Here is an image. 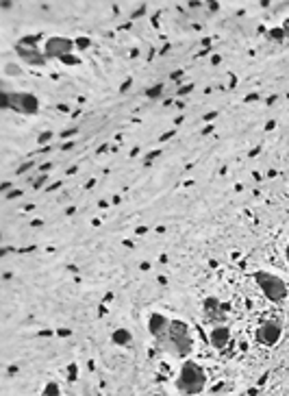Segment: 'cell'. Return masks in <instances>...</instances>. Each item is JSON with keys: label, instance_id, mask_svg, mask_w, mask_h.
Masks as SVG:
<instances>
[{"label": "cell", "instance_id": "obj_1", "mask_svg": "<svg viewBox=\"0 0 289 396\" xmlns=\"http://www.w3.org/2000/svg\"><path fill=\"white\" fill-rule=\"evenodd\" d=\"M194 335H191V329L185 320L174 318L170 324V333H167V339L161 344V350H165L170 357L176 359H187L191 353H194Z\"/></svg>", "mask_w": 289, "mask_h": 396}, {"label": "cell", "instance_id": "obj_2", "mask_svg": "<svg viewBox=\"0 0 289 396\" xmlns=\"http://www.w3.org/2000/svg\"><path fill=\"white\" fill-rule=\"evenodd\" d=\"M207 381H209V377H207L205 368L187 359V362H183L179 374H176V390L185 396H198L205 392Z\"/></svg>", "mask_w": 289, "mask_h": 396}, {"label": "cell", "instance_id": "obj_3", "mask_svg": "<svg viewBox=\"0 0 289 396\" xmlns=\"http://www.w3.org/2000/svg\"><path fill=\"white\" fill-rule=\"evenodd\" d=\"M252 277H255V283L263 292V296H265L270 303L281 305V303H285L289 298L287 283L283 281L278 274H272V272H265V270H257Z\"/></svg>", "mask_w": 289, "mask_h": 396}, {"label": "cell", "instance_id": "obj_4", "mask_svg": "<svg viewBox=\"0 0 289 396\" xmlns=\"http://www.w3.org/2000/svg\"><path fill=\"white\" fill-rule=\"evenodd\" d=\"M0 107L2 109H11L15 113L22 115H35L39 111V98L30 91H2L0 96Z\"/></svg>", "mask_w": 289, "mask_h": 396}, {"label": "cell", "instance_id": "obj_5", "mask_svg": "<svg viewBox=\"0 0 289 396\" xmlns=\"http://www.w3.org/2000/svg\"><path fill=\"white\" fill-rule=\"evenodd\" d=\"M255 338L261 346L265 348H272L281 342L283 338V322L281 320H274V318H267L263 322H259L257 331H255Z\"/></svg>", "mask_w": 289, "mask_h": 396}, {"label": "cell", "instance_id": "obj_6", "mask_svg": "<svg viewBox=\"0 0 289 396\" xmlns=\"http://www.w3.org/2000/svg\"><path fill=\"white\" fill-rule=\"evenodd\" d=\"M15 53H18V57L22 61H26V63H30V65H37V68H42V65L46 63L44 50L37 48V35L22 37L20 39V44L15 46Z\"/></svg>", "mask_w": 289, "mask_h": 396}, {"label": "cell", "instance_id": "obj_7", "mask_svg": "<svg viewBox=\"0 0 289 396\" xmlns=\"http://www.w3.org/2000/svg\"><path fill=\"white\" fill-rule=\"evenodd\" d=\"M76 42L70 37H61V35H54V37H48L44 44V55L46 59H61L65 61L68 57H72Z\"/></svg>", "mask_w": 289, "mask_h": 396}, {"label": "cell", "instance_id": "obj_8", "mask_svg": "<svg viewBox=\"0 0 289 396\" xmlns=\"http://www.w3.org/2000/svg\"><path fill=\"white\" fill-rule=\"evenodd\" d=\"M202 313H205L207 322H211L213 327H215V324H226L228 307H224V305L220 303V298L209 296V298H205V303H202Z\"/></svg>", "mask_w": 289, "mask_h": 396}, {"label": "cell", "instance_id": "obj_9", "mask_svg": "<svg viewBox=\"0 0 289 396\" xmlns=\"http://www.w3.org/2000/svg\"><path fill=\"white\" fill-rule=\"evenodd\" d=\"M170 324H172V320L167 318V316H163V313H150V318H148V331H150V335H152V339L157 342V346L161 348V344L167 339V333H170Z\"/></svg>", "mask_w": 289, "mask_h": 396}, {"label": "cell", "instance_id": "obj_10", "mask_svg": "<svg viewBox=\"0 0 289 396\" xmlns=\"http://www.w3.org/2000/svg\"><path fill=\"white\" fill-rule=\"evenodd\" d=\"M209 342L215 350H222L231 344V327L228 324H215L209 331Z\"/></svg>", "mask_w": 289, "mask_h": 396}, {"label": "cell", "instance_id": "obj_11", "mask_svg": "<svg viewBox=\"0 0 289 396\" xmlns=\"http://www.w3.org/2000/svg\"><path fill=\"white\" fill-rule=\"evenodd\" d=\"M111 342H113L115 346H131V344H133V333H131L126 327H118L113 333H111Z\"/></svg>", "mask_w": 289, "mask_h": 396}, {"label": "cell", "instance_id": "obj_12", "mask_svg": "<svg viewBox=\"0 0 289 396\" xmlns=\"http://www.w3.org/2000/svg\"><path fill=\"white\" fill-rule=\"evenodd\" d=\"M39 396H63V394H61L59 383H54V381H48V383L44 385V390H42V394H39Z\"/></svg>", "mask_w": 289, "mask_h": 396}, {"label": "cell", "instance_id": "obj_13", "mask_svg": "<svg viewBox=\"0 0 289 396\" xmlns=\"http://www.w3.org/2000/svg\"><path fill=\"white\" fill-rule=\"evenodd\" d=\"M146 94V98H159L161 94H163V83H157V85H152V87H148L144 91Z\"/></svg>", "mask_w": 289, "mask_h": 396}, {"label": "cell", "instance_id": "obj_14", "mask_svg": "<svg viewBox=\"0 0 289 396\" xmlns=\"http://www.w3.org/2000/svg\"><path fill=\"white\" fill-rule=\"evenodd\" d=\"M270 37L276 39V42H283L287 35H285V30H283V27H276V28H270Z\"/></svg>", "mask_w": 289, "mask_h": 396}, {"label": "cell", "instance_id": "obj_15", "mask_svg": "<svg viewBox=\"0 0 289 396\" xmlns=\"http://www.w3.org/2000/svg\"><path fill=\"white\" fill-rule=\"evenodd\" d=\"M4 72H7V74H22V70L15 68V63H7V65H4Z\"/></svg>", "mask_w": 289, "mask_h": 396}, {"label": "cell", "instance_id": "obj_16", "mask_svg": "<svg viewBox=\"0 0 289 396\" xmlns=\"http://www.w3.org/2000/svg\"><path fill=\"white\" fill-rule=\"evenodd\" d=\"M74 42H76V46H80V50L89 48V39H85V37H80V39H74Z\"/></svg>", "mask_w": 289, "mask_h": 396}, {"label": "cell", "instance_id": "obj_17", "mask_svg": "<svg viewBox=\"0 0 289 396\" xmlns=\"http://www.w3.org/2000/svg\"><path fill=\"white\" fill-rule=\"evenodd\" d=\"M46 179H48V176H46V174H42V176H39V179L33 183V185H35V190H39V187H42L44 183H46Z\"/></svg>", "mask_w": 289, "mask_h": 396}, {"label": "cell", "instance_id": "obj_18", "mask_svg": "<svg viewBox=\"0 0 289 396\" xmlns=\"http://www.w3.org/2000/svg\"><path fill=\"white\" fill-rule=\"evenodd\" d=\"M50 137H53V133H42V137H39V144H44V141H48Z\"/></svg>", "mask_w": 289, "mask_h": 396}, {"label": "cell", "instance_id": "obj_19", "mask_svg": "<svg viewBox=\"0 0 289 396\" xmlns=\"http://www.w3.org/2000/svg\"><path fill=\"white\" fill-rule=\"evenodd\" d=\"M283 30H285V35L289 37V18L285 20V22H283Z\"/></svg>", "mask_w": 289, "mask_h": 396}, {"label": "cell", "instance_id": "obj_20", "mask_svg": "<svg viewBox=\"0 0 289 396\" xmlns=\"http://www.w3.org/2000/svg\"><path fill=\"white\" fill-rule=\"evenodd\" d=\"M20 194H22V192H20V190H15V192H9L7 198H15V196H20Z\"/></svg>", "mask_w": 289, "mask_h": 396}, {"label": "cell", "instance_id": "obj_21", "mask_svg": "<svg viewBox=\"0 0 289 396\" xmlns=\"http://www.w3.org/2000/svg\"><path fill=\"white\" fill-rule=\"evenodd\" d=\"M191 89H194V85H187V87L181 89V94H187V91H191Z\"/></svg>", "mask_w": 289, "mask_h": 396}, {"label": "cell", "instance_id": "obj_22", "mask_svg": "<svg viewBox=\"0 0 289 396\" xmlns=\"http://www.w3.org/2000/svg\"><path fill=\"white\" fill-rule=\"evenodd\" d=\"M285 259L289 261V242H287V246H285Z\"/></svg>", "mask_w": 289, "mask_h": 396}]
</instances>
